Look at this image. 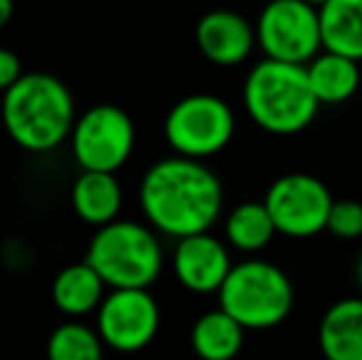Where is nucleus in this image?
Listing matches in <instances>:
<instances>
[{
    "label": "nucleus",
    "mask_w": 362,
    "mask_h": 360,
    "mask_svg": "<svg viewBox=\"0 0 362 360\" xmlns=\"http://www.w3.org/2000/svg\"><path fill=\"white\" fill-rule=\"evenodd\" d=\"M355 281H358L362 289V255L358 257V262H355Z\"/></svg>",
    "instance_id": "nucleus-24"
},
{
    "label": "nucleus",
    "mask_w": 362,
    "mask_h": 360,
    "mask_svg": "<svg viewBox=\"0 0 362 360\" xmlns=\"http://www.w3.org/2000/svg\"><path fill=\"white\" fill-rule=\"evenodd\" d=\"M232 267L227 245L210 232L177 240L173 252L175 279L192 294H217Z\"/></svg>",
    "instance_id": "nucleus-11"
},
{
    "label": "nucleus",
    "mask_w": 362,
    "mask_h": 360,
    "mask_svg": "<svg viewBox=\"0 0 362 360\" xmlns=\"http://www.w3.org/2000/svg\"><path fill=\"white\" fill-rule=\"evenodd\" d=\"M242 101L249 119L272 136L300 134L320 109L305 67L274 59H262L249 69Z\"/></svg>",
    "instance_id": "nucleus-3"
},
{
    "label": "nucleus",
    "mask_w": 362,
    "mask_h": 360,
    "mask_svg": "<svg viewBox=\"0 0 362 360\" xmlns=\"http://www.w3.org/2000/svg\"><path fill=\"white\" fill-rule=\"evenodd\" d=\"M23 64H20V57L13 52V50L0 47V91H8L13 84H18V79L23 77Z\"/></svg>",
    "instance_id": "nucleus-22"
},
{
    "label": "nucleus",
    "mask_w": 362,
    "mask_h": 360,
    "mask_svg": "<svg viewBox=\"0 0 362 360\" xmlns=\"http://www.w3.org/2000/svg\"><path fill=\"white\" fill-rule=\"evenodd\" d=\"M305 74L320 106L345 104L360 89V62L328 50L305 64Z\"/></svg>",
    "instance_id": "nucleus-15"
},
{
    "label": "nucleus",
    "mask_w": 362,
    "mask_h": 360,
    "mask_svg": "<svg viewBox=\"0 0 362 360\" xmlns=\"http://www.w3.org/2000/svg\"><path fill=\"white\" fill-rule=\"evenodd\" d=\"M47 360H104V341L79 321L62 323L47 338Z\"/></svg>",
    "instance_id": "nucleus-20"
},
{
    "label": "nucleus",
    "mask_w": 362,
    "mask_h": 360,
    "mask_svg": "<svg viewBox=\"0 0 362 360\" xmlns=\"http://www.w3.org/2000/svg\"><path fill=\"white\" fill-rule=\"evenodd\" d=\"M257 45L264 59L286 64H305L323 52L318 8L303 0L267 3L257 18Z\"/></svg>",
    "instance_id": "nucleus-7"
},
{
    "label": "nucleus",
    "mask_w": 362,
    "mask_h": 360,
    "mask_svg": "<svg viewBox=\"0 0 362 360\" xmlns=\"http://www.w3.org/2000/svg\"><path fill=\"white\" fill-rule=\"evenodd\" d=\"M197 50L217 67H237L247 62L257 47V30L234 10H210L195 25Z\"/></svg>",
    "instance_id": "nucleus-12"
},
{
    "label": "nucleus",
    "mask_w": 362,
    "mask_h": 360,
    "mask_svg": "<svg viewBox=\"0 0 362 360\" xmlns=\"http://www.w3.org/2000/svg\"><path fill=\"white\" fill-rule=\"evenodd\" d=\"M318 15L323 50L362 62V0H325Z\"/></svg>",
    "instance_id": "nucleus-16"
},
{
    "label": "nucleus",
    "mask_w": 362,
    "mask_h": 360,
    "mask_svg": "<svg viewBox=\"0 0 362 360\" xmlns=\"http://www.w3.org/2000/svg\"><path fill=\"white\" fill-rule=\"evenodd\" d=\"M274 235H279V232L264 200L242 202L224 220L227 245L234 247L237 252H244V255H257V252L267 250L269 242L274 240Z\"/></svg>",
    "instance_id": "nucleus-19"
},
{
    "label": "nucleus",
    "mask_w": 362,
    "mask_h": 360,
    "mask_svg": "<svg viewBox=\"0 0 362 360\" xmlns=\"http://www.w3.org/2000/svg\"><path fill=\"white\" fill-rule=\"evenodd\" d=\"M276 232L291 240H308L328 225L333 195L328 185L310 173L279 175L264 195Z\"/></svg>",
    "instance_id": "nucleus-9"
},
{
    "label": "nucleus",
    "mask_w": 362,
    "mask_h": 360,
    "mask_svg": "<svg viewBox=\"0 0 362 360\" xmlns=\"http://www.w3.org/2000/svg\"><path fill=\"white\" fill-rule=\"evenodd\" d=\"M0 116L13 144L30 153H47L72 136L74 96L54 74L28 72L3 94Z\"/></svg>",
    "instance_id": "nucleus-2"
},
{
    "label": "nucleus",
    "mask_w": 362,
    "mask_h": 360,
    "mask_svg": "<svg viewBox=\"0 0 362 360\" xmlns=\"http://www.w3.org/2000/svg\"><path fill=\"white\" fill-rule=\"evenodd\" d=\"M237 129L234 111L222 96L190 94L182 96L163 121V136L175 156L205 161L222 153Z\"/></svg>",
    "instance_id": "nucleus-6"
},
{
    "label": "nucleus",
    "mask_w": 362,
    "mask_h": 360,
    "mask_svg": "<svg viewBox=\"0 0 362 360\" xmlns=\"http://www.w3.org/2000/svg\"><path fill=\"white\" fill-rule=\"evenodd\" d=\"M139 202L153 230L185 240L212 230L222 215L224 187L205 161L170 156L146 170Z\"/></svg>",
    "instance_id": "nucleus-1"
},
{
    "label": "nucleus",
    "mask_w": 362,
    "mask_h": 360,
    "mask_svg": "<svg viewBox=\"0 0 362 360\" xmlns=\"http://www.w3.org/2000/svg\"><path fill=\"white\" fill-rule=\"evenodd\" d=\"M104 279L94 272L86 262L69 265L54 277L52 281V301L64 316L81 318L91 311H99L104 301Z\"/></svg>",
    "instance_id": "nucleus-17"
},
{
    "label": "nucleus",
    "mask_w": 362,
    "mask_h": 360,
    "mask_svg": "<svg viewBox=\"0 0 362 360\" xmlns=\"http://www.w3.org/2000/svg\"><path fill=\"white\" fill-rule=\"evenodd\" d=\"M124 205V190L114 173L81 170L72 185V207L81 222L96 230L119 220Z\"/></svg>",
    "instance_id": "nucleus-14"
},
{
    "label": "nucleus",
    "mask_w": 362,
    "mask_h": 360,
    "mask_svg": "<svg viewBox=\"0 0 362 360\" xmlns=\"http://www.w3.org/2000/svg\"><path fill=\"white\" fill-rule=\"evenodd\" d=\"M325 230L338 240H358V237H362V202L333 200Z\"/></svg>",
    "instance_id": "nucleus-21"
},
{
    "label": "nucleus",
    "mask_w": 362,
    "mask_h": 360,
    "mask_svg": "<svg viewBox=\"0 0 362 360\" xmlns=\"http://www.w3.org/2000/svg\"><path fill=\"white\" fill-rule=\"evenodd\" d=\"M160 328V308L148 289H111L96 311V333L119 353L151 346Z\"/></svg>",
    "instance_id": "nucleus-10"
},
{
    "label": "nucleus",
    "mask_w": 362,
    "mask_h": 360,
    "mask_svg": "<svg viewBox=\"0 0 362 360\" xmlns=\"http://www.w3.org/2000/svg\"><path fill=\"white\" fill-rule=\"evenodd\" d=\"M318 346L325 360H362V298H340L323 313Z\"/></svg>",
    "instance_id": "nucleus-13"
},
{
    "label": "nucleus",
    "mask_w": 362,
    "mask_h": 360,
    "mask_svg": "<svg viewBox=\"0 0 362 360\" xmlns=\"http://www.w3.org/2000/svg\"><path fill=\"white\" fill-rule=\"evenodd\" d=\"M15 13V0H0V30L13 20Z\"/></svg>",
    "instance_id": "nucleus-23"
},
{
    "label": "nucleus",
    "mask_w": 362,
    "mask_h": 360,
    "mask_svg": "<svg viewBox=\"0 0 362 360\" xmlns=\"http://www.w3.org/2000/svg\"><path fill=\"white\" fill-rule=\"evenodd\" d=\"M244 328L222 308L202 313L190 331V346L200 360H234L242 353Z\"/></svg>",
    "instance_id": "nucleus-18"
},
{
    "label": "nucleus",
    "mask_w": 362,
    "mask_h": 360,
    "mask_svg": "<svg viewBox=\"0 0 362 360\" xmlns=\"http://www.w3.org/2000/svg\"><path fill=\"white\" fill-rule=\"evenodd\" d=\"M303 3L313 5V8H320V5H323V3H325V0H303Z\"/></svg>",
    "instance_id": "nucleus-25"
},
{
    "label": "nucleus",
    "mask_w": 362,
    "mask_h": 360,
    "mask_svg": "<svg viewBox=\"0 0 362 360\" xmlns=\"http://www.w3.org/2000/svg\"><path fill=\"white\" fill-rule=\"evenodd\" d=\"M264 3H276V0H264Z\"/></svg>",
    "instance_id": "nucleus-26"
},
{
    "label": "nucleus",
    "mask_w": 362,
    "mask_h": 360,
    "mask_svg": "<svg viewBox=\"0 0 362 360\" xmlns=\"http://www.w3.org/2000/svg\"><path fill=\"white\" fill-rule=\"evenodd\" d=\"M69 144L81 170L116 173L134 153L136 126L121 106L96 104L76 116Z\"/></svg>",
    "instance_id": "nucleus-8"
},
{
    "label": "nucleus",
    "mask_w": 362,
    "mask_h": 360,
    "mask_svg": "<svg viewBox=\"0 0 362 360\" xmlns=\"http://www.w3.org/2000/svg\"><path fill=\"white\" fill-rule=\"evenodd\" d=\"M84 262L111 289H148L163 272V247L153 227L116 220L96 230Z\"/></svg>",
    "instance_id": "nucleus-4"
},
{
    "label": "nucleus",
    "mask_w": 362,
    "mask_h": 360,
    "mask_svg": "<svg viewBox=\"0 0 362 360\" xmlns=\"http://www.w3.org/2000/svg\"><path fill=\"white\" fill-rule=\"evenodd\" d=\"M219 308L244 331L276 328L293 308V284L281 267L264 260H244L232 267L217 291Z\"/></svg>",
    "instance_id": "nucleus-5"
}]
</instances>
